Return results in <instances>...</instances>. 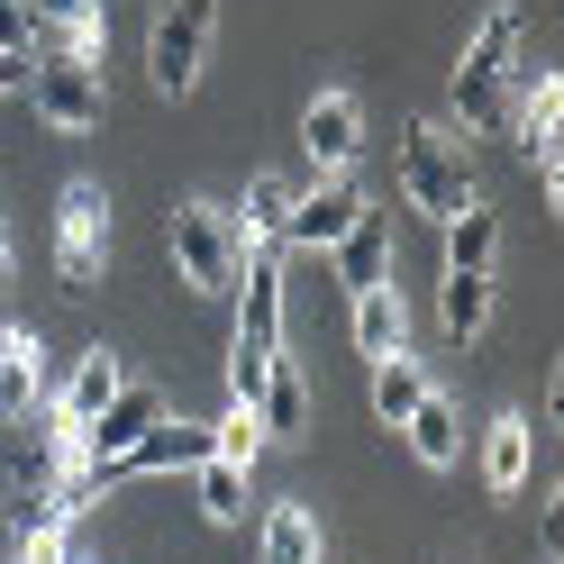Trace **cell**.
Wrapping results in <instances>:
<instances>
[{"instance_id": "6da1fadb", "label": "cell", "mask_w": 564, "mask_h": 564, "mask_svg": "<svg viewBox=\"0 0 564 564\" xmlns=\"http://www.w3.org/2000/svg\"><path fill=\"white\" fill-rule=\"evenodd\" d=\"M519 64H528V19H519V0H491L482 28L465 37V55H455V119H465V137H510V83H519Z\"/></svg>"}, {"instance_id": "7a4b0ae2", "label": "cell", "mask_w": 564, "mask_h": 564, "mask_svg": "<svg viewBox=\"0 0 564 564\" xmlns=\"http://www.w3.org/2000/svg\"><path fill=\"white\" fill-rule=\"evenodd\" d=\"M401 200L446 228L474 200V137H455L446 119H410L401 128Z\"/></svg>"}, {"instance_id": "3957f363", "label": "cell", "mask_w": 564, "mask_h": 564, "mask_svg": "<svg viewBox=\"0 0 564 564\" xmlns=\"http://www.w3.org/2000/svg\"><path fill=\"white\" fill-rule=\"evenodd\" d=\"M209 46H219V0H155V19H147V74H155L164 100L200 91Z\"/></svg>"}, {"instance_id": "277c9868", "label": "cell", "mask_w": 564, "mask_h": 564, "mask_svg": "<svg viewBox=\"0 0 564 564\" xmlns=\"http://www.w3.org/2000/svg\"><path fill=\"white\" fill-rule=\"evenodd\" d=\"M164 246H173V273H183L192 292H237L246 246H237V228H228L219 200H173L164 209Z\"/></svg>"}, {"instance_id": "5b68a950", "label": "cell", "mask_w": 564, "mask_h": 564, "mask_svg": "<svg viewBox=\"0 0 564 564\" xmlns=\"http://www.w3.org/2000/svg\"><path fill=\"white\" fill-rule=\"evenodd\" d=\"M55 273H64L74 301H91L100 273H110V192L100 183H64V200H55Z\"/></svg>"}, {"instance_id": "8992f818", "label": "cell", "mask_w": 564, "mask_h": 564, "mask_svg": "<svg viewBox=\"0 0 564 564\" xmlns=\"http://www.w3.org/2000/svg\"><path fill=\"white\" fill-rule=\"evenodd\" d=\"M510 137H519V155L538 164L546 200H564V74L519 64V83H510Z\"/></svg>"}, {"instance_id": "52a82bcc", "label": "cell", "mask_w": 564, "mask_h": 564, "mask_svg": "<svg viewBox=\"0 0 564 564\" xmlns=\"http://www.w3.org/2000/svg\"><path fill=\"white\" fill-rule=\"evenodd\" d=\"M28 100H37V119L55 137H91L110 119V91H100V64L91 55H28Z\"/></svg>"}, {"instance_id": "ba28073f", "label": "cell", "mask_w": 564, "mask_h": 564, "mask_svg": "<svg viewBox=\"0 0 564 564\" xmlns=\"http://www.w3.org/2000/svg\"><path fill=\"white\" fill-rule=\"evenodd\" d=\"M192 465H209V429H192V419H173V429H164V419H155V429L137 437V446L100 455L91 482L110 491V482H155V474H192Z\"/></svg>"}, {"instance_id": "9c48e42d", "label": "cell", "mask_w": 564, "mask_h": 564, "mask_svg": "<svg viewBox=\"0 0 564 564\" xmlns=\"http://www.w3.org/2000/svg\"><path fill=\"white\" fill-rule=\"evenodd\" d=\"M356 209H365V192L346 183V173H319V192H292V209H282V246H301V256H328V246L356 228Z\"/></svg>"}, {"instance_id": "30bf717a", "label": "cell", "mask_w": 564, "mask_h": 564, "mask_svg": "<svg viewBox=\"0 0 564 564\" xmlns=\"http://www.w3.org/2000/svg\"><path fill=\"white\" fill-rule=\"evenodd\" d=\"M301 155L319 164V173H346V164L365 155V100L356 91H319L301 110Z\"/></svg>"}, {"instance_id": "8fae6325", "label": "cell", "mask_w": 564, "mask_h": 564, "mask_svg": "<svg viewBox=\"0 0 564 564\" xmlns=\"http://www.w3.org/2000/svg\"><path fill=\"white\" fill-rule=\"evenodd\" d=\"M119 382H128V373H119V356H110V346H91V356L74 365V382L55 392V419H46V429L83 446V429H91L100 410H110V392H119Z\"/></svg>"}, {"instance_id": "7c38bea8", "label": "cell", "mask_w": 564, "mask_h": 564, "mask_svg": "<svg viewBox=\"0 0 564 564\" xmlns=\"http://www.w3.org/2000/svg\"><path fill=\"white\" fill-rule=\"evenodd\" d=\"M155 419H164V392H155V382H119V392H110V410H100L91 429H83V465H100V455L137 446V437L155 429Z\"/></svg>"}, {"instance_id": "4fadbf2b", "label": "cell", "mask_w": 564, "mask_h": 564, "mask_svg": "<svg viewBox=\"0 0 564 564\" xmlns=\"http://www.w3.org/2000/svg\"><path fill=\"white\" fill-rule=\"evenodd\" d=\"M37 401H46V346L28 328H0V419L19 429Z\"/></svg>"}, {"instance_id": "5bb4252c", "label": "cell", "mask_w": 564, "mask_h": 564, "mask_svg": "<svg viewBox=\"0 0 564 564\" xmlns=\"http://www.w3.org/2000/svg\"><path fill=\"white\" fill-rule=\"evenodd\" d=\"M328 256L346 264V282H356V292H373V282H392V219H382V209L365 200V209H356V228H346V237L328 246Z\"/></svg>"}, {"instance_id": "9a60e30c", "label": "cell", "mask_w": 564, "mask_h": 564, "mask_svg": "<svg viewBox=\"0 0 564 564\" xmlns=\"http://www.w3.org/2000/svg\"><path fill=\"white\" fill-rule=\"evenodd\" d=\"M401 437H410V455H419L429 474H446L455 455H465V419H455V401H446L437 382H429V401H419V410L401 419Z\"/></svg>"}, {"instance_id": "2e32d148", "label": "cell", "mask_w": 564, "mask_h": 564, "mask_svg": "<svg viewBox=\"0 0 564 564\" xmlns=\"http://www.w3.org/2000/svg\"><path fill=\"white\" fill-rule=\"evenodd\" d=\"M528 446H538V429H528L519 410L491 419V429H482V491H501V501L528 491Z\"/></svg>"}, {"instance_id": "e0dca14e", "label": "cell", "mask_w": 564, "mask_h": 564, "mask_svg": "<svg viewBox=\"0 0 564 564\" xmlns=\"http://www.w3.org/2000/svg\"><path fill=\"white\" fill-rule=\"evenodd\" d=\"M356 356H410V310L392 282H373V292H356Z\"/></svg>"}, {"instance_id": "ac0fdd59", "label": "cell", "mask_w": 564, "mask_h": 564, "mask_svg": "<svg viewBox=\"0 0 564 564\" xmlns=\"http://www.w3.org/2000/svg\"><path fill=\"white\" fill-rule=\"evenodd\" d=\"M491 256H501V209L491 200H465L446 219V273H491Z\"/></svg>"}, {"instance_id": "d6986e66", "label": "cell", "mask_w": 564, "mask_h": 564, "mask_svg": "<svg viewBox=\"0 0 564 564\" xmlns=\"http://www.w3.org/2000/svg\"><path fill=\"white\" fill-rule=\"evenodd\" d=\"M256 419H264V437H301V429H310V382H301V365H292V356H273V365H264Z\"/></svg>"}, {"instance_id": "ffe728a7", "label": "cell", "mask_w": 564, "mask_h": 564, "mask_svg": "<svg viewBox=\"0 0 564 564\" xmlns=\"http://www.w3.org/2000/svg\"><path fill=\"white\" fill-rule=\"evenodd\" d=\"M437 328H446L455 346H474V337L491 328V273H446V282H437Z\"/></svg>"}, {"instance_id": "44dd1931", "label": "cell", "mask_w": 564, "mask_h": 564, "mask_svg": "<svg viewBox=\"0 0 564 564\" xmlns=\"http://www.w3.org/2000/svg\"><path fill=\"white\" fill-rule=\"evenodd\" d=\"M256 555H264V564H319V519H310L301 501H273V510H264Z\"/></svg>"}, {"instance_id": "7402d4cb", "label": "cell", "mask_w": 564, "mask_h": 564, "mask_svg": "<svg viewBox=\"0 0 564 564\" xmlns=\"http://www.w3.org/2000/svg\"><path fill=\"white\" fill-rule=\"evenodd\" d=\"M292 192H301V183H282V173H256V183H246V200L228 209L237 246H264V237L282 228V209H292Z\"/></svg>"}, {"instance_id": "603a6c76", "label": "cell", "mask_w": 564, "mask_h": 564, "mask_svg": "<svg viewBox=\"0 0 564 564\" xmlns=\"http://www.w3.org/2000/svg\"><path fill=\"white\" fill-rule=\"evenodd\" d=\"M419 401H429V373H419L410 356H382L373 365V419H382V429H401Z\"/></svg>"}, {"instance_id": "cb8c5ba5", "label": "cell", "mask_w": 564, "mask_h": 564, "mask_svg": "<svg viewBox=\"0 0 564 564\" xmlns=\"http://www.w3.org/2000/svg\"><path fill=\"white\" fill-rule=\"evenodd\" d=\"M192 474H200V510L219 519V528H237V519H246V465L209 455V465H192Z\"/></svg>"}, {"instance_id": "d4e9b609", "label": "cell", "mask_w": 564, "mask_h": 564, "mask_svg": "<svg viewBox=\"0 0 564 564\" xmlns=\"http://www.w3.org/2000/svg\"><path fill=\"white\" fill-rule=\"evenodd\" d=\"M273 437H264V419L246 410V401H228V419H209V455H228V465H256Z\"/></svg>"}, {"instance_id": "484cf974", "label": "cell", "mask_w": 564, "mask_h": 564, "mask_svg": "<svg viewBox=\"0 0 564 564\" xmlns=\"http://www.w3.org/2000/svg\"><path fill=\"white\" fill-rule=\"evenodd\" d=\"M37 37H46L37 0H0V55H37Z\"/></svg>"}, {"instance_id": "4316f807", "label": "cell", "mask_w": 564, "mask_h": 564, "mask_svg": "<svg viewBox=\"0 0 564 564\" xmlns=\"http://www.w3.org/2000/svg\"><path fill=\"white\" fill-rule=\"evenodd\" d=\"M19 564H74V555H64V528H55V538H19Z\"/></svg>"}, {"instance_id": "83f0119b", "label": "cell", "mask_w": 564, "mask_h": 564, "mask_svg": "<svg viewBox=\"0 0 564 564\" xmlns=\"http://www.w3.org/2000/svg\"><path fill=\"white\" fill-rule=\"evenodd\" d=\"M28 91V55H0V100H19Z\"/></svg>"}, {"instance_id": "f1b7e54d", "label": "cell", "mask_w": 564, "mask_h": 564, "mask_svg": "<svg viewBox=\"0 0 564 564\" xmlns=\"http://www.w3.org/2000/svg\"><path fill=\"white\" fill-rule=\"evenodd\" d=\"M10 264H19V246H10V219H0V292H10Z\"/></svg>"}]
</instances>
